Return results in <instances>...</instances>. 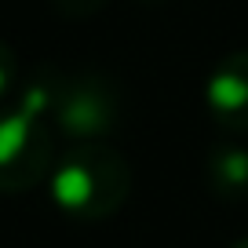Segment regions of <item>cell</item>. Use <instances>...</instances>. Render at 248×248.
<instances>
[{
    "label": "cell",
    "instance_id": "1",
    "mask_svg": "<svg viewBox=\"0 0 248 248\" xmlns=\"http://www.w3.org/2000/svg\"><path fill=\"white\" fill-rule=\"evenodd\" d=\"M132 168L117 150L102 142H80L55 161L47 175V194L55 208L77 219H106L128 201Z\"/></svg>",
    "mask_w": 248,
    "mask_h": 248
},
{
    "label": "cell",
    "instance_id": "2",
    "mask_svg": "<svg viewBox=\"0 0 248 248\" xmlns=\"http://www.w3.org/2000/svg\"><path fill=\"white\" fill-rule=\"evenodd\" d=\"M47 117L66 139L99 142L117 128L121 95L99 73H59Z\"/></svg>",
    "mask_w": 248,
    "mask_h": 248
},
{
    "label": "cell",
    "instance_id": "3",
    "mask_svg": "<svg viewBox=\"0 0 248 248\" xmlns=\"http://www.w3.org/2000/svg\"><path fill=\"white\" fill-rule=\"evenodd\" d=\"M55 168L51 124L22 106L0 109V194L33 190Z\"/></svg>",
    "mask_w": 248,
    "mask_h": 248
},
{
    "label": "cell",
    "instance_id": "4",
    "mask_svg": "<svg viewBox=\"0 0 248 248\" xmlns=\"http://www.w3.org/2000/svg\"><path fill=\"white\" fill-rule=\"evenodd\" d=\"M204 106L219 128L248 132V51L226 55L204 80Z\"/></svg>",
    "mask_w": 248,
    "mask_h": 248
},
{
    "label": "cell",
    "instance_id": "5",
    "mask_svg": "<svg viewBox=\"0 0 248 248\" xmlns=\"http://www.w3.org/2000/svg\"><path fill=\"white\" fill-rule=\"evenodd\" d=\"M204 171H208L212 194H219V197L248 194V150L237 146V142H219V146H212L208 161H204Z\"/></svg>",
    "mask_w": 248,
    "mask_h": 248
},
{
    "label": "cell",
    "instance_id": "6",
    "mask_svg": "<svg viewBox=\"0 0 248 248\" xmlns=\"http://www.w3.org/2000/svg\"><path fill=\"white\" fill-rule=\"evenodd\" d=\"M18 84V59L4 40H0V99H8Z\"/></svg>",
    "mask_w": 248,
    "mask_h": 248
},
{
    "label": "cell",
    "instance_id": "7",
    "mask_svg": "<svg viewBox=\"0 0 248 248\" xmlns=\"http://www.w3.org/2000/svg\"><path fill=\"white\" fill-rule=\"evenodd\" d=\"M106 0H55V11L66 18H80V15H92V11H99Z\"/></svg>",
    "mask_w": 248,
    "mask_h": 248
},
{
    "label": "cell",
    "instance_id": "8",
    "mask_svg": "<svg viewBox=\"0 0 248 248\" xmlns=\"http://www.w3.org/2000/svg\"><path fill=\"white\" fill-rule=\"evenodd\" d=\"M230 248H248V237H241V241H233Z\"/></svg>",
    "mask_w": 248,
    "mask_h": 248
}]
</instances>
